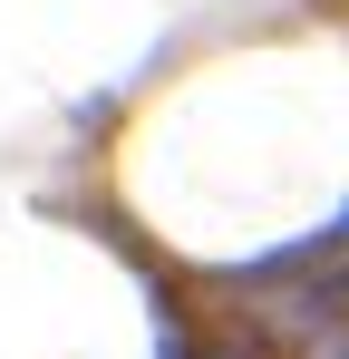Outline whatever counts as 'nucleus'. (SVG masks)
Returning a JSON list of instances; mask_svg holds the SVG:
<instances>
[{
  "mask_svg": "<svg viewBox=\"0 0 349 359\" xmlns=\"http://www.w3.org/2000/svg\"><path fill=\"white\" fill-rule=\"evenodd\" d=\"M165 359H262V350H242V340H184V330H165Z\"/></svg>",
  "mask_w": 349,
  "mask_h": 359,
  "instance_id": "2",
  "label": "nucleus"
},
{
  "mask_svg": "<svg viewBox=\"0 0 349 359\" xmlns=\"http://www.w3.org/2000/svg\"><path fill=\"white\" fill-rule=\"evenodd\" d=\"M282 359H349V243H310L301 262L242 282Z\"/></svg>",
  "mask_w": 349,
  "mask_h": 359,
  "instance_id": "1",
  "label": "nucleus"
}]
</instances>
